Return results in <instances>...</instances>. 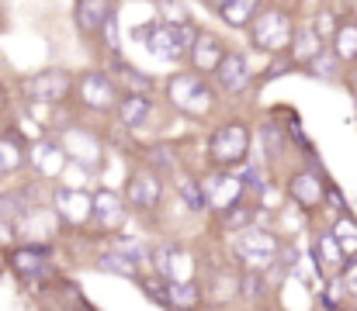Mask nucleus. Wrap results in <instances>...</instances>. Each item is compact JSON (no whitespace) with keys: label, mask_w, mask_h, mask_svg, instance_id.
Instances as JSON below:
<instances>
[{"label":"nucleus","mask_w":357,"mask_h":311,"mask_svg":"<svg viewBox=\"0 0 357 311\" xmlns=\"http://www.w3.org/2000/svg\"><path fill=\"white\" fill-rule=\"evenodd\" d=\"M250 142H253V128L246 118H229L219 121L208 135V166L233 173L239 166L250 163Z\"/></svg>","instance_id":"obj_1"},{"label":"nucleus","mask_w":357,"mask_h":311,"mask_svg":"<svg viewBox=\"0 0 357 311\" xmlns=\"http://www.w3.org/2000/svg\"><path fill=\"white\" fill-rule=\"evenodd\" d=\"M195 35H198V24L195 21H188V24H167L160 17L135 31V38L146 45V52L156 56V59H163V63H184L188 52H191Z\"/></svg>","instance_id":"obj_2"},{"label":"nucleus","mask_w":357,"mask_h":311,"mask_svg":"<svg viewBox=\"0 0 357 311\" xmlns=\"http://www.w3.org/2000/svg\"><path fill=\"white\" fill-rule=\"evenodd\" d=\"M278 256H281V239L260 225H250L233 235V260L246 273H267L271 266H278Z\"/></svg>","instance_id":"obj_3"},{"label":"nucleus","mask_w":357,"mask_h":311,"mask_svg":"<svg viewBox=\"0 0 357 311\" xmlns=\"http://www.w3.org/2000/svg\"><path fill=\"white\" fill-rule=\"evenodd\" d=\"M167 101L174 104L177 111H184L188 118L202 121V118L212 114V107H215L219 97H215L212 80H205V77H198L191 70H181V73H174L167 80Z\"/></svg>","instance_id":"obj_4"},{"label":"nucleus","mask_w":357,"mask_h":311,"mask_svg":"<svg viewBox=\"0 0 357 311\" xmlns=\"http://www.w3.org/2000/svg\"><path fill=\"white\" fill-rule=\"evenodd\" d=\"M250 31V45L260 49V52H271L274 59L288 56V45H291V35H295V21L284 7H264L257 10L253 24L246 28Z\"/></svg>","instance_id":"obj_5"},{"label":"nucleus","mask_w":357,"mask_h":311,"mask_svg":"<svg viewBox=\"0 0 357 311\" xmlns=\"http://www.w3.org/2000/svg\"><path fill=\"white\" fill-rule=\"evenodd\" d=\"M73 97L84 111H94V114H115L119 107V83L108 70H87L84 77L73 80Z\"/></svg>","instance_id":"obj_6"},{"label":"nucleus","mask_w":357,"mask_h":311,"mask_svg":"<svg viewBox=\"0 0 357 311\" xmlns=\"http://www.w3.org/2000/svg\"><path fill=\"white\" fill-rule=\"evenodd\" d=\"M153 263V273L167 284H191L198 280V256L188 249V246H177V242H160L149 256Z\"/></svg>","instance_id":"obj_7"},{"label":"nucleus","mask_w":357,"mask_h":311,"mask_svg":"<svg viewBox=\"0 0 357 311\" xmlns=\"http://www.w3.org/2000/svg\"><path fill=\"white\" fill-rule=\"evenodd\" d=\"M163 177L156 173V170H149L146 163L142 166H135L132 173H128V180H125V207H132V211H139V214H153L156 207L163 205Z\"/></svg>","instance_id":"obj_8"},{"label":"nucleus","mask_w":357,"mask_h":311,"mask_svg":"<svg viewBox=\"0 0 357 311\" xmlns=\"http://www.w3.org/2000/svg\"><path fill=\"white\" fill-rule=\"evenodd\" d=\"M202 184V201H205V211H212V214H222L226 207L239 205L243 198H250L246 194V187H243V180L233 177V173H222V170H212L205 180H198Z\"/></svg>","instance_id":"obj_9"},{"label":"nucleus","mask_w":357,"mask_h":311,"mask_svg":"<svg viewBox=\"0 0 357 311\" xmlns=\"http://www.w3.org/2000/svg\"><path fill=\"white\" fill-rule=\"evenodd\" d=\"M21 94L35 104H63L73 94V77L63 70H45V73L21 80Z\"/></svg>","instance_id":"obj_10"},{"label":"nucleus","mask_w":357,"mask_h":311,"mask_svg":"<svg viewBox=\"0 0 357 311\" xmlns=\"http://www.w3.org/2000/svg\"><path fill=\"white\" fill-rule=\"evenodd\" d=\"M326 187L330 180L316 170H295L291 180H288V198L298 205L302 214H316L326 207Z\"/></svg>","instance_id":"obj_11"},{"label":"nucleus","mask_w":357,"mask_h":311,"mask_svg":"<svg viewBox=\"0 0 357 311\" xmlns=\"http://www.w3.org/2000/svg\"><path fill=\"white\" fill-rule=\"evenodd\" d=\"M226 52L229 49H226V42L215 31L198 28V35L191 42V52H188V70L198 73V77H205V80H212V73L219 70V63L226 59Z\"/></svg>","instance_id":"obj_12"},{"label":"nucleus","mask_w":357,"mask_h":311,"mask_svg":"<svg viewBox=\"0 0 357 311\" xmlns=\"http://www.w3.org/2000/svg\"><path fill=\"white\" fill-rule=\"evenodd\" d=\"M212 87H219L222 94H229V97H239V94H246L250 87H253V70H250V59L236 52V49H229L226 52V59L219 63V70L212 73Z\"/></svg>","instance_id":"obj_13"},{"label":"nucleus","mask_w":357,"mask_h":311,"mask_svg":"<svg viewBox=\"0 0 357 311\" xmlns=\"http://www.w3.org/2000/svg\"><path fill=\"white\" fill-rule=\"evenodd\" d=\"M91 221L101 228V232H119L121 225L128 221V207L125 198L112 187H98L91 194Z\"/></svg>","instance_id":"obj_14"},{"label":"nucleus","mask_w":357,"mask_h":311,"mask_svg":"<svg viewBox=\"0 0 357 311\" xmlns=\"http://www.w3.org/2000/svg\"><path fill=\"white\" fill-rule=\"evenodd\" d=\"M52 205H56V218L63 225H87L91 221V194L80 187H56L52 191Z\"/></svg>","instance_id":"obj_15"},{"label":"nucleus","mask_w":357,"mask_h":311,"mask_svg":"<svg viewBox=\"0 0 357 311\" xmlns=\"http://www.w3.org/2000/svg\"><path fill=\"white\" fill-rule=\"evenodd\" d=\"M112 3H101V0H80L77 7H73V17H77V28H80V35L84 38H101V31H105V21L112 17Z\"/></svg>","instance_id":"obj_16"},{"label":"nucleus","mask_w":357,"mask_h":311,"mask_svg":"<svg viewBox=\"0 0 357 311\" xmlns=\"http://www.w3.org/2000/svg\"><path fill=\"white\" fill-rule=\"evenodd\" d=\"M323 49H326V45L316 38V31H312L309 24H298V21H295V35H291V45H288V63L305 70Z\"/></svg>","instance_id":"obj_17"},{"label":"nucleus","mask_w":357,"mask_h":311,"mask_svg":"<svg viewBox=\"0 0 357 311\" xmlns=\"http://www.w3.org/2000/svg\"><path fill=\"white\" fill-rule=\"evenodd\" d=\"M344 263H347V256L340 253V246H337V239L330 235V228H323L319 239H316V266H319V277H323V280L340 277Z\"/></svg>","instance_id":"obj_18"},{"label":"nucleus","mask_w":357,"mask_h":311,"mask_svg":"<svg viewBox=\"0 0 357 311\" xmlns=\"http://www.w3.org/2000/svg\"><path fill=\"white\" fill-rule=\"evenodd\" d=\"M153 114V101L149 94H121L119 97V107H115V118L121 121V128H142Z\"/></svg>","instance_id":"obj_19"},{"label":"nucleus","mask_w":357,"mask_h":311,"mask_svg":"<svg viewBox=\"0 0 357 311\" xmlns=\"http://www.w3.org/2000/svg\"><path fill=\"white\" fill-rule=\"evenodd\" d=\"M45 256H49L45 246H21V249L10 253V266H14L17 277H42V273H49Z\"/></svg>","instance_id":"obj_20"},{"label":"nucleus","mask_w":357,"mask_h":311,"mask_svg":"<svg viewBox=\"0 0 357 311\" xmlns=\"http://www.w3.org/2000/svg\"><path fill=\"white\" fill-rule=\"evenodd\" d=\"M212 10L229 28H250L257 10H260V3H253V0H219V3H212Z\"/></svg>","instance_id":"obj_21"},{"label":"nucleus","mask_w":357,"mask_h":311,"mask_svg":"<svg viewBox=\"0 0 357 311\" xmlns=\"http://www.w3.org/2000/svg\"><path fill=\"white\" fill-rule=\"evenodd\" d=\"M257 201L253 198H243L239 205H233V207H226L222 214H215V221H219V228L222 232H243V228H250V225H257Z\"/></svg>","instance_id":"obj_22"},{"label":"nucleus","mask_w":357,"mask_h":311,"mask_svg":"<svg viewBox=\"0 0 357 311\" xmlns=\"http://www.w3.org/2000/svg\"><path fill=\"white\" fill-rule=\"evenodd\" d=\"M205 301V291L198 280L191 284H167V311H198Z\"/></svg>","instance_id":"obj_23"},{"label":"nucleus","mask_w":357,"mask_h":311,"mask_svg":"<svg viewBox=\"0 0 357 311\" xmlns=\"http://www.w3.org/2000/svg\"><path fill=\"white\" fill-rule=\"evenodd\" d=\"M330 52H333L344 66H357V21L354 17H344L340 31H337L333 42H330Z\"/></svg>","instance_id":"obj_24"},{"label":"nucleus","mask_w":357,"mask_h":311,"mask_svg":"<svg viewBox=\"0 0 357 311\" xmlns=\"http://www.w3.org/2000/svg\"><path fill=\"white\" fill-rule=\"evenodd\" d=\"M340 70H344V63H340V59L330 52V45H326V49H323V52H319V56H316V59L305 66V73H309V77L326 80V83H340Z\"/></svg>","instance_id":"obj_25"},{"label":"nucleus","mask_w":357,"mask_h":311,"mask_svg":"<svg viewBox=\"0 0 357 311\" xmlns=\"http://www.w3.org/2000/svg\"><path fill=\"white\" fill-rule=\"evenodd\" d=\"M330 235L337 239L340 253H344L347 260H354V256H357V218H351V214H340V218L333 221Z\"/></svg>","instance_id":"obj_26"},{"label":"nucleus","mask_w":357,"mask_h":311,"mask_svg":"<svg viewBox=\"0 0 357 311\" xmlns=\"http://www.w3.org/2000/svg\"><path fill=\"white\" fill-rule=\"evenodd\" d=\"M260 145H264V159L271 163V159H281L284 156V149H288V138H284V128L281 125H274V121H264L260 125Z\"/></svg>","instance_id":"obj_27"},{"label":"nucleus","mask_w":357,"mask_h":311,"mask_svg":"<svg viewBox=\"0 0 357 311\" xmlns=\"http://www.w3.org/2000/svg\"><path fill=\"white\" fill-rule=\"evenodd\" d=\"M98 270H101V273L125 277V280H135V277H139V266H135L128 256L115 253V249H108V253H101V256H98Z\"/></svg>","instance_id":"obj_28"},{"label":"nucleus","mask_w":357,"mask_h":311,"mask_svg":"<svg viewBox=\"0 0 357 311\" xmlns=\"http://www.w3.org/2000/svg\"><path fill=\"white\" fill-rule=\"evenodd\" d=\"M340 24H344V17H337V10H333V7H319V14H316V21H312L309 28L316 31V38H319V42H326V38L333 42V35L340 31Z\"/></svg>","instance_id":"obj_29"},{"label":"nucleus","mask_w":357,"mask_h":311,"mask_svg":"<svg viewBox=\"0 0 357 311\" xmlns=\"http://www.w3.org/2000/svg\"><path fill=\"white\" fill-rule=\"evenodd\" d=\"M135 284H139V291H142L153 305L167 308V280H160L156 273H139V277H135Z\"/></svg>","instance_id":"obj_30"},{"label":"nucleus","mask_w":357,"mask_h":311,"mask_svg":"<svg viewBox=\"0 0 357 311\" xmlns=\"http://www.w3.org/2000/svg\"><path fill=\"white\" fill-rule=\"evenodd\" d=\"M115 70H121L119 77H125V80H128V87H132V90H128V94H149V90H153V80H149V77H146V73H142V70H135V66H128V63H125V59H115Z\"/></svg>","instance_id":"obj_31"},{"label":"nucleus","mask_w":357,"mask_h":311,"mask_svg":"<svg viewBox=\"0 0 357 311\" xmlns=\"http://www.w3.org/2000/svg\"><path fill=\"white\" fill-rule=\"evenodd\" d=\"M177 194L184 198L188 211H195V214H202V211H205V201H202V184H198L195 177H181V180H177Z\"/></svg>","instance_id":"obj_32"},{"label":"nucleus","mask_w":357,"mask_h":311,"mask_svg":"<svg viewBox=\"0 0 357 311\" xmlns=\"http://www.w3.org/2000/svg\"><path fill=\"white\" fill-rule=\"evenodd\" d=\"M21 163H24V152H21V145H17L14 138H0V177L14 173Z\"/></svg>","instance_id":"obj_33"},{"label":"nucleus","mask_w":357,"mask_h":311,"mask_svg":"<svg viewBox=\"0 0 357 311\" xmlns=\"http://www.w3.org/2000/svg\"><path fill=\"white\" fill-rule=\"evenodd\" d=\"M347 287H344V280L340 277H330L326 280V287H323V308L326 311H340L347 308V294H344Z\"/></svg>","instance_id":"obj_34"},{"label":"nucleus","mask_w":357,"mask_h":311,"mask_svg":"<svg viewBox=\"0 0 357 311\" xmlns=\"http://www.w3.org/2000/svg\"><path fill=\"white\" fill-rule=\"evenodd\" d=\"M340 280H344V287H347V298H354V294H357V256L344 263V270H340Z\"/></svg>","instance_id":"obj_35"},{"label":"nucleus","mask_w":357,"mask_h":311,"mask_svg":"<svg viewBox=\"0 0 357 311\" xmlns=\"http://www.w3.org/2000/svg\"><path fill=\"white\" fill-rule=\"evenodd\" d=\"M198 311H226V308H222V305H202Z\"/></svg>","instance_id":"obj_36"},{"label":"nucleus","mask_w":357,"mask_h":311,"mask_svg":"<svg viewBox=\"0 0 357 311\" xmlns=\"http://www.w3.org/2000/svg\"><path fill=\"white\" fill-rule=\"evenodd\" d=\"M340 311H357V308H354V305H347V308H340Z\"/></svg>","instance_id":"obj_37"}]
</instances>
